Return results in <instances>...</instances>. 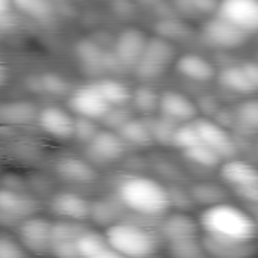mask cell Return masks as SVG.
Returning <instances> with one entry per match:
<instances>
[{"mask_svg":"<svg viewBox=\"0 0 258 258\" xmlns=\"http://www.w3.org/2000/svg\"><path fill=\"white\" fill-rule=\"evenodd\" d=\"M200 227L206 234L242 242L255 240L257 236L255 221L243 210L225 203H218L206 209L201 215Z\"/></svg>","mask_w":258,"mask_h":258,"instance_id":"6da1fadb","label":"cell"},{"mask_svg":"<svg viewBox=\"0 0 258 258\" xmlns=\"http://www.w3.org/2000/svg\"><path fill=\"white\" fill-rule=\"evenodd\" d=\"M118 194L125 207L141 215L157 216L165 213L171 207L169 192L153 178H127L119 184Z\"/></svg>","mask_w":258,"mask_h":258,"instance_id":"7a4b0ae2","label":"cell"},{"mask_svg":"<svg viewBox=\"0 0 258 258\" xmlns=\"http://www.w3.org/2000/svg\"><path fill=\"white\" fill-rule=\"evenodd\" d=\"M106 240L121 257H148L157 249L156 237L132 224H112L106 231Z\"/></svg>","mask_w":258,"mask_h":258,"instance_id":"3957f363","label":"cell"},{"mask_svg":"<svg viewBox=\"0 0 258 258\" xmlns=\"http://www.w3.org/2000/svg\"><path fill=\"white\" fill-rule=\"evenodd\" d=\"M174 57H175L174 44L169 39L157 35L147 39L142 56L135 67L139 76L153 79L162 74L174 62Z\"/></svg>","mask_w":258,"mask_h":258,"instance_id":"277c9868","label":"cell"},{"mask_svg":"<svg viewBox=\"0 0 258 258\" xmlns=\"http://www.w3.org/2000/svg\"><path fill=\"white\" fill-rule=\"evenodd\" d=\"M51 222L44 218L29 216L23 219L18 227L21 246L30 254H47L50 252L51 242Z\"/></svg>","mask_w":258,"mask_h":258,"instance_id":"5b68a950","label":"cell"},{"mask_svg":"<svg viewBox=\"0 0 258 258\" xmlns=\"http://www.w3.org/2000/svg\"><path fill=\"white\" fill-rule=\"evenodd\" d=\"M204 39L218 48H237L248 39V33L225 18L216 15L212 17L203 27Z\"/></svg>","mask_w":258,"mask_h":258,"instance_id":"8992f818","label":"cell"},{"mask_svg":"<svg viewBox=\"0 0 258 258\" xmlns=\"http://www.w3.org/2000/svg\"><path fill=\"white\" fill-rule=\"evenodd\" d=\"M216 12L246 33L257 30L258 0H221Z\"/></svg>","mask_w":258,"mask_h":258,"instance_id":"52a82bcc","label":"cell"},{"mask_svg":"<svg viewBox=\"0 0 258 258\" xmlns=\"http://www.w3.org/2000/svg\"><path fill=\"white\" fill-rule=\"evenodd\" d=\"M194 125L200 135V141L215 150L221 159H231L236 154V145L225 127L207 118H198Z\"/></svg>","mask_w":258,"mask_h":258,"instance_id":"ba28073f","label":"cell"},{"mask_svg":"<svg viewBox=\"0 0 258 258\" xmlns=\"http://www.w3.org/2000/svg\"><path fill=\"white\" fill-rule=\"evenodd\" d=\"M148 36L138 27H128L122 30L116 41L113 54L124 67H135L142 56Z\"/></svg>","mask_w":258,"mask_h":258,"instance_id":"9c48e42d","label":"cell"},{"mask_svg":"<svg viewBox=\"0 0 258 258\" xmlns=\"http://www.w3.org/2000/svg\"><path fill=\"white\" fill-rule=\"evenodd\" d=\"M70 107L80 116L89 119H101L109 110V103L101 97L94 85L83 86L70 98Z\"/></svg>","mask_w":258,"mask_h":258,"instance_id":"30bf717a","label":"cell"},{"mask_svg":"<svg viewBox=\"0 0 258 258\" xmlns=\"http://www.w3.org/2000/svg\"><path fill=\"white\" fill-rule=\"evenodd\" d=\"M201 243L207 255L216 258H246L255 254L254 240L242 242V240L206 234L201 239Z\"/></svg>","mask_w":258,"mask_h":258,"instance_id":"8fae6325","label":"cell"},{"mask_svg":"<svg viewBox=\"0 0 258 258\" xmlns=\"http://www.w3.org/2000/svg\"><path fill=\"white\" fill-rule=\"evenodd\" d=\"M36 212L38 203L35 198L15 189H0V215L11 221H20L33 216Z\"/></svg>","mask_w":258,"mask_h":258,"instance_id":"7c38bea8","label":"cell"},{"mask_svg":"<svg viewBox=\"0 0 258 258\" xmlns=\"http://www.w3.org/2000/svg\"><path fill=\"white\" fill-rule=\"evenodd\" d=\"M38 121L41 128L54 138L67 139L73 136L74 118L60 107L56 106L44 107L41 112H38Z\"/></svg>","mask_w":258,"mask_h":258,"instance_id":"4fadbf2b","label":"cell"},{"mask_svg":"<svg viewBox=\"0 0 258 258\" xmlns=\"http://www.w3.org/2000/svg\"><path fill=\"white\" fill-rule=\"evenodd\" d=\"M159 109L174 121H190L198 113L197 104L189 97L175 91H166L159 97Z\"/></svg>","mask_w":258,"mask_h":258,"instance_id":"5bb4252c","label":"cell"},{"mask_svg":"<svg viewBox=\"0 0 258 258\" xmlns=\"http://www.w3.org/2000/svg\"><path fill=\"white\" fill-rule=\"evenodd\" d=\"M51 207L56 215L68 221H85L91 215V204L80 195L63 192L53 198Z\"/></svg>","mask_w":258,"mask_h":258,"instance_id":"9a60e30c","label":"cell"},{"mask_svg":"<svg viewBox=\"0 0 258 258\" xmlns=\"http://www.w3.org/2000/svg\"><path fill=\"white\" fill-rule=\"evenodd\" d=\"M160 231L168 242L194 239L198 237L200 224L186 213H174L162 222Z\"/></svg>","mask_w":258,"mask_h":258,"instance_id":"2e32d148","label":"cell"},{"mask_svg":"<svg viewBox=\"0 0 258 258\" xmlns=\"http://www.w3.org/2000/svg\"><path fill=\"white\" fill-rule=\"evenodd\" d=\"M89 145L92 153L103 160H116L125 151L124 139L110 130H97L94 138L89 141Z\"/></svg>","mask_w":258,"mask_h":258,"instance_id":"e0dca14e","label":"cell"},{"mask_svg":"<svg viewBox=\"0 0 258 258\" xmlns=\"http://www.w3.org/2000/svg\"><path fill=\"white\" fill-rule=\"evenodd\" d=\"M221 177L231 186L245 187V186H255L258 184L257 169L242 160L228 159L221 166Z\"/></svg>","mask_w":258,"mask_h":258,"instance_id":"ac0fdd59","label":"cell"},{"mask_svg":"<svg viewBox=\"0 0 258 258\" xmlns=\"http://www.w3.org/2000/svg\"><path fill=\"white\" fill-rule=\"evenodd\" d=\"M175 68L181 76H184L190 80H197V82H207V80L213 79V76H215L213 65L207 59H204L203 56H198V54L181 56L177 60Z\"/></svg>","mask_w":258,"mask_h":258,"instance_id":"d6986e66","label":"cell"},{"mask_svg":"<svg viewBox=\"0 0 258 258\" xmlns=\"http://www.w3.org/2000/svg\"><path fill=\"white\" fill-rule=\"evenodd\" d=\"M57 172L71 180V181H79V183H88L95 178V171L89 163L85 160L76 159V157H65L57 162Z\"/></svg>","mask_w":258,"mask_h":258,"instance_id":"ffe728a7","label":"cell"},{"mask_svg":"<svg viewBox=\"0 0 258 258\" xmlns=\"http://www.w3.org/2000/svg\"><path fill=\"white\" fill-rule=\"evenodd\" d=\"M106 248H109L106 236H101L88 228L76 239V249L79 257L100 258Z\"/></svg>","mask_w":258,"mask_h":258,"instance_id":"44dd1931","label":"cell"},{"mask_svg":"<svg viewBox=\"0 0 258 258\" xmlns=\"http://www.w3.org/2000/svg\"><path fill=\"white\" fill-rule=\"evenodd\" d=\"M119 136L124 139V142H130L139 147H148L154 141L148 124L142 119L135 118H130L125 124L119 127Z\"/></svg>","mask_w":258,"mask_h":258,"instance_id":"7402d4cb","label":"cell"},{"mask_svg":"<svg viewBox=\"0 0 258 258\" xmlns=\"http://www.w3.org/2000/svg\"><path fill=\"white\" fill-rule=\"evenodd\" d=\"M94 86L101 94V97L109 103V106H124L132 98L130 89L124 83H121L115 79L100 80Z\"/></svg>","mask_w":258,"mask_h":258,"instance_id":"603a6c76","label":"cell"},{"mask_svg":"<svg viewBox=\"0 0 258 258\" xmlns=\"http://www.w3.org/2000/svg\"><path fill=\"white\" fill-rule=\"evenodd\" d=\"M219 80L221 83L234 91V92H239V94H252L255 92L257 89V85H254L248 77L246 74L243 73V70L239 67H228L225 68L221 74H219Z\"/></svg>","mask_w":258,"mask_h":258,"instance_id":"cb8c5ba5","label":"cell"},{"mask_svg":"<svg viewBox=\"0 0 258 258\" xmlns=\"http://www.w3.org/2000/svg\"><path fill=\"white\" fill-rule=\"evenodd\" d=\"M0 116L2 119L12 122V124H24L32 121L38 116V112L33 104L26 101H14L3 104L0 107Z\"/></svg>","mask_w":258,"mask_h":258,"instance_id":"d4e9b609","label":"cell"},{"mask_svg":"<svg viewBox=\"0 0 258 258\" xmlns=\"http://www.w3.org/2000/svg\"><path fill=\"white\" fill-rule=\"evenodd\" d=\"M76 51L85 67L103 70V57H104L106 51L95 41H92V39L79 41L76 45Z\"/></svg>","mask_w":258,"mask_h":258,"instance_id":"484cf974","label":"cell"},{"mask_svg":"<svg viewBox=\"0 0 258 258\" xmlns=\"http://www.w3.org/2000/svg\"><path fill=\"white\" fill-rule=\"evenodd\" d=\"M11 5L35 20H47L53 14L50 0H11Z\"/></svg>","mask_w":258,"mask_h":258,"instance_id":"4316f807","label":"cell"},{"mask_svg":"<svg viewBox=\"0 0 258 258\" xmlns=\"http://www.w3.org/2000/svg\"><path fill=\"white\" fill-rule=\"evenodd\" d=\"M86 230L79 221H60L51 225V242H76V239ZM50 242V243H51Z\"/></svg>","mask_w":258,"mask_h":258,"instance_id":"83f0119b","label":"cell"},{"mask_svg":"<svg viewBox=\"0 0 258 258\" xmlns=\"http://www.w3.org/2000/svg\"><path fill=\"white\" fill-rule=\"evenodd\" d=\"M184 154L189 160H192L201 166H206V168H213L222 162V159L218 156V153L203 142H198V144L186 148Z\"/></svg>","mask_w":258,"mask_h":258,"instance_id":"f1b7e54d","label":"cell"},{"mask_svg":"<svg viewBox=\"0 0 258 258\" xmlns=\"http://www.w3.org/2000/svg\"><path fill=\"white\" fill-rule=\"evenodd\" d=\"M169 251L172 255L180 258H203L207 257L204 246L198 237L184 239L177 242H169Z\"/></svg>","mask_w":258,"mask_h":258,"instance_id":"f546056e","label":"cell"},{"mask_svg":"<svg viewBox=\"0 0 258 258\" xmlns=\"http://www.w3.org/2000/svg\"><path fill=\"white\" fill-rule=\"evenodd\" d=\"M192 200H197L198 203L203 204H218L225 198V192L218 186V184H212V183H200L195 184L190 194Z\"/></svg>","mask_w":258,"mask_h":258,"instance_id":"4dcf8cb0","label":"cell"},{"mask_svg":"<svg viewBox=\"0 0 258 258\" xmlns=\"http://www.w3.org/2000/svg\"><path fill=\"white\" fill-rule=\"evenodd\" d=\"M135 107L142 113H153L159 107V95L150 86H141L132 94Z\"/></svg>","mask_w":258,"mask_h":258,"instance_id":"1f68e13d","label":"cell"},{"mask_svg":"<svg viewBox=\"0 0 258 258\" xmlns=\"http://www.w3.org/2000/svg\"><path fill=\"white\" fill-rule=\"evenodd\" d=\"M218 0H175L180 12L184 15H209L218 9Z\"/></svg>","mask_w":258,"mask_h":258,"instance_id":"d6a6232c","label":"cell"},{"mask_svg":"<svg viewBox=\"0 0 258 258\" xmlns=\"http://www.w3.org/2000/svg\"><path fill=\"white\" fill-rule=\"evenodd\" d=\"M150 132L153 135L154 141H159L165 145H171L172 144V136H174V130H175V121L168 118V116H162L154 119L151 124H148Z\"/></svg>","mask_w":258,"mask_h":258,"instance_id":"836d02e7","label":"cell"},{"mask_svg":"<svg viewBox=\"0 0 258 258\" xmlns=\"http://www.w3.org/2000/svg\"><path fill=\"white\" fill-rule=\"evenodd\" d=\"M157 32H159V36H163L169 41H174V39L187 38L192 30L184 23L169 18V20H162L157 24Z\"/></svg>","mask_w":258,"mask_h":258,"instance_id":"e575fe53","label":"cell"},{"mask_svg":"<svg viewBox=\"0 0 258 258\" xmlns=\"http://www.w3.org/2000/svg\"><path fill=\"white\" fill-rule=\"evenodd\" d=\"M198 142H201V141H200V135H198L194 122H187L180 127H175L174 136H172V145H175L181 150H186Z\"/></svg>","mask_w":258,"mask_h":258,"instance_id":"d590c367","label":"cell"},{"mask_svg":"<svg viewBox=\"0 0 258 258\" xmlns=\"http://www.w3.org/2000/svg\"><path fill=\"white\" fill-rule=\"evenodd\" d=\"M237 121L246 128H257L258 125V103L255 100L243 101L237 109Z\"/></svg>","mask_w":258,"mask_h":258,"instance_id":"8d00e7d4","label":"cell"},{"mask_svg":"<svg viewBox=\"0 0 258 258\" xmlns=\"http://www.w3.org/2000/svg\"><path fill=\"white\" fill-rule=\"evenodd\" d=\"M39 86L53 95H63L68 91V83L54 73H45L39 77Z\"/></svg>","mask_w":258,"mask_h":258,"instance_id":"74e56055","label":"cell"},{"mask_svg":"<svg viewBox=\"0 0 258 258\" xmlns=\"http://www.w3.org/2000/svg\"><path fill=\"white\" fill-rule=\"evenodd\" d=\"M132 118L130 112L122 109V106H110L109 110L104 113V116L101 118V121L109 127V128H116L119 130V127L122 124H125L128 119Z\"/></svg>","mask_w":258,"mask_h":258,"instance_id":"f35d334b","label":"cell"},{"mask_svg":"<svg viewBox=\"0 0 258 258\" xmlns=\"http://www.w3.org/2000/svg\"><path fill=\"white\" fill-rule=\"evenodd\" d=\"M92 121L94 119H89V118L77 115V118H74L73 136H77L83 142H89L94 138V135L97 133V127H95V124Z\"/></svg>","mask_w":258,"mask_h":258,"instance_id":"ab89813d","label":"cell"},{"mask_svg":"<svg viewBox=\"0 0 258 258\" xmlns=\"http://www.w3.org/2000/svg\"><path fill=\"white\" fill-rule=\"evenodd\" d=\"M26 251L21 243H17L11 237H0V258L26 257Z\"/></svg>","mask_w":258,"mask_h":258,"instance_id":"60d3db41","label":"cell"},{"mask_svg":"<svg viewBox=\"0 0 258 258\" xmlns=\"http://www.w3.org/2000/svg\"><path fill=\"white\" fill-rule=\"evenodd\" d=\"M95 221H100L103 224L112 222L115 221V209L110 207L106 203H97L95 206H91V215Z\"/></svg>","mask_w":258,"mask_h":258,"instance_id":"b9f144b4","label":"cell"},{"mask_svg":"<svg viewBox=\"0 0 258 258\" xmlns=\"http://www.w3.org/2000/svg\"><path fill=\"white\" fill-rule=\"evenodd\" d=\"M50 252L53 255L62 258H77L76 242H51L50 243Z\"/></svg>","mask_w":258,"mask_h":258,"instance_id":"7bdbcfd3","label":"cell"},{"mask_svg":"<svg viewBox=\"0 0 258 258\" xmlns=\"http://www.w3.org/2000/svg\"><path fill=\"white\" fill-rule=\"evenodd\" d=\"M169 192V201H171V206H177V207H183V209H187L192 206V197H187L184 192L181 190H168Z\"/></svg>","mask_w":258,"mask_h":258,"instance_id":"ee69618b","label":"cell"},{"mask_svg":"<svg viewBox=\"0 0 258 258\" xmlns=\"http://www.w3.org/2000/svg\"><path fill=\"white\" fill-rule=\"evenodd\" d=\"M237 190V194L243 198V200H246V201H249V203H257L258 200V184L255 186H245V187H237L236 189Z\"/></svg>","mask_w":258,"mask_h":258,"instance_id":"f6af8a7d","label":"cell"},{"mask_svg":"<svg viewBox=\"0 0 258 258\" xmlns=\"http://www.w3.org/2000/svg\"><path fill=\"white\" fill-rule=\"evenodd\" d=\"M240 68L243 70V73L246 74V77L258 86V67L255 62H245L240 65Z\"/></svg>","mask_w":258,"mask_h":258,"instance_id":"bcb514c9","label":"cell"},{"mask_svg":"<svg viewBox=\"0 0 258 258\" xmlns=\"http://www.w3.org/2000/svg\"><path fill=\"white\" fill-rule=\"evenodd\" d=\"M11 9V0H0V18H3Z\"/></svg>","mask_w":258,"mask_h":258,"instance_id":"7dc6e473","label":"cell"},{"mask_svg":"<svg viewBox=\"0 0 258 258\" xmlns=\"http://www.w3.org/2000/svg\"><path fill=\"white\" fill-rule=\"evenodd\" d=\"M8 80V71L3 65H0V86Z\"/></svg>","mask_w":258,"mask_h":258,"instance_id":"c3c4849f","label":"cell"},{"mask_svg":"<svg viewBox=\"0 0 258 258\" xmlns=\"http://www.w3.org/2000/svg\"><path fill=\"white\" fill-rule=\"evenodd\" d=\"M50 2H59V0H50Z\"/></svg>","mask_w":258,"mask_h":258,"instance_id":"681fc988","label":"cell"}]
</instances>
